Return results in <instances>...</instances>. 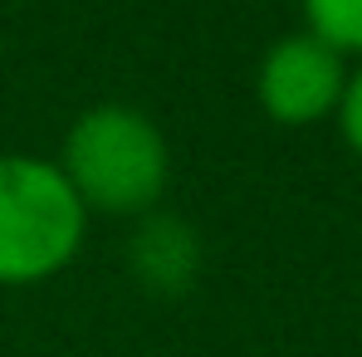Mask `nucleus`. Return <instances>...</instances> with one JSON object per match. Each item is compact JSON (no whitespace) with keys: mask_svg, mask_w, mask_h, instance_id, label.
Returning <instances> with one entry per match:
<instances>
[{"mask_svg":"<svg viewBox=\"0 0 362 357\" xmlns=\"http://www.w3.org/2000/svg\"><path fill=\"white\" fill-rule=\"evenodd\" d=\"M348 69L353 64L333 45H323L318 35H308V30L279 35L255 64V103L274 127L333 122L343 83H348Z\"/></svg>","mask_w":362,"mask_h":357,"instance_id":"nucleus-3","label":"nucleus"},{"mask_svg":"<svg viewBox=\"0 0 362 357\" xmlns=\"http://www.w3.org/2000/svg\"><path fill=\"white\" fill-rule=\"evenodd\" d=\"M333 122H338L343 147H348V152L362 162V59L348 69V83H343V98H338V113H333Z\"/></svg>","mask_w":362,"mask_h":357,"instance_id":"nucleus-6","label":"nucleus"},{"mask_svg":"<svg viewBox=\"0 0 362 357\" xmlns=\"http://www.w3.org/2000/svg\"><path fill=\"white\" fill-rule=\"evenodd\" d=\"M122 259H127L132 284L147 298H186L201 284L206 245H201V230L186 216L157 206V211H147V216L132 221L127 245H122Z\"/></svg>","mask_w":362,"mask_h":357,"instance_id":"nucleus-4","label":"nucleus"},{"mask_svg":"<svg viewBox=\"0 0 362 357\" xmlns=\"http://www.w3.org/2000/svg\"><path fill=\"white\" fill-rule=\"evenodd\" d=\"M88 240V211L59 162L0 152V289L59 279Z\"/></svg>","mask_w":362,"mask_h":357,"instance_id":"nucleus-2","label":"nucleus"},{"mask_svg":"<svg viewBox=\"0 0 362 357\" xmlns=\"http://www.w3.org/2000/svg\"><path fill=\"white\" fill-rule=\"evenodd\" d=\"M308 35L333 45L343 59H362V0H299Z\"/></svg>","mask_w":362,"mask_h":357,"instance_id":"nucleus-5","label":"nucleus"},{"mask_svg":"<svg viewBox=\"0 0 362 357\" xmlns=\"http://www.w3.org/2000/svg\"><path fill=\"white\" fill-rule=\"evenodd\" d=\"M59 172L83 211L137 221L157 211L172 186V142L152 113L108 98L64 127Z\"/></svg>","mask_w":362,"mask_h":357,"instance_id":"nucleus-1","label":"nucleus"}]
</instances>
